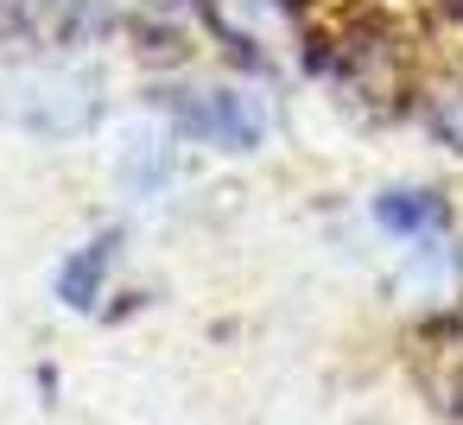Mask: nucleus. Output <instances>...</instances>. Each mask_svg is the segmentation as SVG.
Segmentation results:
<instances>
[{
    "label": "nucleus",
    "instance_id": "obj_1",
    "mask_svg": "<svg viewBox=\"0 0 463 425\" xmlns=\"http://www.w3.org/2000/svg\"><path fill=\"white\" fill-rule=\"evenodd\" d=\"M159 102V115L184 134V146H210V153H260L273 140V83H254V77H165L146 90Z\"/></svg>",
    "mask_w": 463,
    "mask_h": 425
},
{
    "label": "nucleus",
    "instance_id": "obj_2",
    "mask_svg": "<svg viewBox=\"0 0 463 425\" xmlns=\"http://www.w3.org/2000/svg\"><path fill=\"white\" fill-rule=\"evenodd\" d=\"M0 115L33 140H83L109 115V83L83 58H39L0 83Z\"/></svg>",
    "mask_w": 463,
    "mask_h": 425
},
{
    "label": "nucleus",
    "instance_id": "obj_3",
    "mask_svg": "<svg viewBox=\"0 0 463 425\" xmlns=\"http://www.w3.org/2000/svg\"><path fill=\"white\" fill-rule=\"evenodd\" d=\"M387 298L412 330H450L463 317V229L444 235H419L406 248H393L387 267Z\"/></svg>",
    "mask_w": 463,
    "mask_h": 425
},
{
    "label": "nucleus",
    "instance_id": "obj_4",
    "mask_svg": "<svg viewBox=\"0 0 463 425\" xmlns=\"http://www.w3.org/2000/svg\"><path fill=\"white\" fill-rule=\"evenodd\" d=\"M178 178H184V134H178L165 115L128 128V140H121V153H115V184H121V197H134V203H165Z\"/></svg>",
    "mask_w": 463,
    "mask_h": 425
},
{
    "label": "nucleus",
    "instance_id": "obj_5",
    "mask_svg": "<svg viewBox=\"0 0 463 425\" xmlns=\"http://www.w3.org/2000/svg\"><path fill=\"white\" fill-rule=\"evenodd\" d=\"M368 222L374 235H387L393 248L419 241V235H444V229H463L457 222V197H444L438 184H381L368 197Z\"/></svg>",
    "mask_w": 463,
    "mask_h": 425
},
{
    "label": "nucleus",
    "instance_id": "obj_6",
    "mask_svg": "<svg viewBox=\"0 0 463 425\" xmlns=\"http://www.w3.org/2000/svg\"><path fill=\"white\" fill-rule=\"evenodd\" d=\"M406 115L419 121V134H425L431 146H444V153L463 159V52H457V58H431V64L419 71Z\"/></svg>",
    "mask_w": 463,
    "mask_h": 425
},
{
    "label": "nucleus",
    "instance_id": "obj_7",
    "mask_svg": "<svg viewBox=\"0 0 463 425\" xmlns=\"http://www.w3.org/2000/svg\"><path fill=\"white\" fill-rule=\"evenodd\" d=\"M121 229L109 222V229H96L83 248H71L64 260H58V273H52V298L64 305V311H102V292H109V279H115V267H121Z\"/></svg>",
    "mask_w": 463,
    "mask_h": 425
},
{
    "label": "nucleus",
    "instance_id": "obj_8",
    "mask_svg": "<svg viewBox=\"0 0 463 425\" xmlns=\"http://www.w3.org/2000/svg\"><path fill=\"white\" fill-rule=\"evenodd\" d=\"M438 355H444V400H450V412L463 419V317H457V324L444 330Z\"/></svg>",
    "mask_w": 463,
    "mask_h": 425
}]
</instances>
